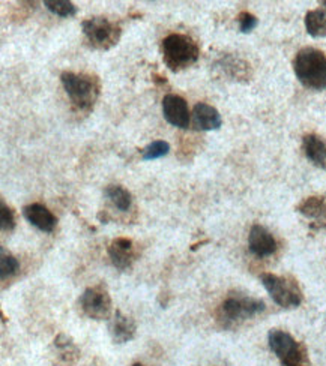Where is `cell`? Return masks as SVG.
Wrapping results in <instances>:
<instances>
[{
    "label": "cell",
    "mask_w": 326,
    "mask_h": 366,
    "mask_svg": "<svg viewBox=\"0 0 326 366\" xmlns=\"http://www.w3.org/2000/svg\"><path fill=\"white\" fill-rule=\"evenodd\" d=\"M322 5L325 6V9H326V0H325V2H322Z\"/></svg>",
    "instance_id": "obj_26"
},
{
    "label": "cell",
    "mask_w": 326,
    "mask_h": 366,
    "mask_svg": "<svg viewBox=\"0 0 326 366\" xmlns=\"http://www.w3.org/2000/svg\"><path fill=\"white\" fill-rule=\"evenodd\" d=\"M238 23H239V31L243 33H250L253 32L254 29H256L258 24H259V20L256 19V16H253L251 12H240L238 16Z\"/></svg>",
    "instance_id": "obj_24"
},
{
    "label": "cell",
    "mask_w": 326,
    "mask_h": 366,
    "mask_svg": "<svg viewBox=\"0 0 326 366\" xmlns=\"http://www.w3.org/2000/svg\"><path fill=\"white\" fill-rule=\"evenodd\" d=\"M193 122L197 130L200 131H214L220 130L223 125L221 115L215 107L205 103H198L193 110Z\"/></svg>",
    "instance_id": "obj_14"
},
{
    "label": "cell",
    "mask_w": 326,
    "mask_h": 366,
    "mask_svg": "<svg viewBox=\"0 0 326 366\" xmlns=\"http://www.w3.org/2000/svg\"><path fill=\"white\" fill-rule=\"evenodd\" d=\"M62 86L69 98L71 104L78 111H91L98 101L101 84L96 77L88 74L62 73Z\"/></svg>",
    "instance_id": "obj_3"
},
{
    "label": "cell",
    "mask_w": 326,
    "mask_h": 366,
    "mask_svg": "<svg viewBox=\"0 0 326 366\" xmlns=\"http://www.w3.org/2000/svg\"><path fill=\"white\" fill-rule=\"evenodd\" d=\"M19 261L17 258L11 256L9 252L6 254V251L2 248V254H0V278H2V281H5L6 278L16 275L17 271H19Z\"/></svg>",
    "instance_id": "obj_22"
},
{
    "label": "cell",
    "mask_w": 326,
    "mask_h": 366,
    "mask_svg": "<svg viewBox=\"0 0 326 366\" xmlns=\"http://www.w3.org/2000/svg\"><path fill=\"white\" fill-rule=\"evenodd\" d=\"M265 311V302L250 296L236 294L229 296L220 306V317L230 325V323H239L248 318L256 317Z\"/></svg>",
    "instance_id": "obj_7"
},
{
    "label": "cell",
    "mask_w": 326,
    "mask_h": 366,
    "mask_svg": "<svg viewBox=\"0 0 326 366\" xmlns=\"http://www.w3.org/2000/svg\"><path fill=\"white\" fill-rule=\"evenodd\" d=\"M297 212L313 221V229L326 230V199L325 197H308L300 206Z\"/></svg>",
    "instance_id": "obj_15"
},
{
    "label": "cell",
    "mask_w": 326,
    "mask_h": 366,
    "mask_svg": "<svg viewBox=\"0 0 326 366\" xmlns=\"http://www.w3.org/2000/svg\"><path fill=\"white\" fill-rule=\"evenodd\" d=\"M163 115L165 120L180 130H187L191 122V115L187 101L179 95H165L163 100Z\"/></svg>",
    "instance_id": "obj_9"
},
{
    "label": "cell",
    "mask_w": 326,
    "mask_h": 366,
    "mask_svg": "<svg viewBox=\"0 0 326 366\" xmlns=\"http://www.w3.org/2000/svg\"><path fill=\"white\" fill-rule=\"evenodd\" d=\"M248 248L256 257H269L277 251V242L274 236L262 225H253L248 234Z\"/></svg>",
    "instance_id": "obj_10"
},
{
    "label": "cell",
    "mask_w": 326,
    "mask_h": 366,
    "mask_svg": "<svg viewBox=\"0 0 326 366\" xmlns=\"http://www.w3.org/2000/svg\"><path fill=\"white\" fill-rule=\"evenodd\" d=\"M0 227L4 233H11L16 229V215L14 210L5 204V202L0 203Z\"/></svg>",
    "instance_id": "obj_23"
},
{
    "label": "cell",
    "mask_w": 326,
    "mask_h": 366,
    "mask_svg": "<svg viewBox=\"0 0 326 366\" xmlns=\"http://www.w3.org/2000/svg\"><path fill=\"white\" fill-rule=\"evenodd\" d=\"M163 62L173 73H180L183 69L194 65L200 56V48L197 42L183 33H172L161 42Z\"/></svg>",
    "instance_id": "obj_2"
},
{
    "label": "cell",
    "mask_w": 326,
    "mask_h": 366,
    "mask_svg": "<svg viewBox=\"0 0 326 366\" xmlns=\"http://www.w3.org/2000/svg\"><path fill=\"white\" fill-rule=\"evenodd\" d=\"M23 215L29 221L34 227L44 233H51L56 229L58 219L50 212V210L39 203H32L29 206L23 207Z\"/></svg>",
    "instance_id": "obj_13"
},
{
    "label": "cell",
    "mask_w": 326,
    "mask_h": 366,
    "mask_svg": "<svg viewBox=\"0 0 326 366\" xmlns=\"http://www.w3.org/2000/svg\"><path fill=\"white\" fill-rule=\"evenodd\" d=\"M302 150L307 160L316 167L326 170V142L317 134H307L302 137Z\"/></svg>",
    "instance_id": "obj_16"
},
{
    "label": "cell",
    "mask_w": 326,
    "mask_h": 366,
    "mask_svg": "<svg viewBox=\"0 0 326 366\" xmlns=\"http://www.w3.org/2000/svg\"><path fill=\"white\" fill-rule=\"evenodd\" d=\"M220 65L223 71L235 80H250L251 77L250 65L238 58H233V56H229V58L223 59Z\"/></svg>",
    "instance_id": "obj_19"
},
{
    "label": "cell",
    "mask_w": 326,
    "mask_h": 366,
    "mask_svg": "<svg viewBox=\"0 0 326 366\" xmlns=\"http://www.w3.org/2000/svg\"><path fill=\"white\" fill-rule=\"evenodd\" d=\"M44 6L54 14V16L62 17V19H69L74 17L77 14V8L73 2H68V0H46Z\"/></svg>",
    "instance_id": "obj_20"
},
{
    "label": "cell",
    "mask_w": 326,
    "mask_h": 366,
    "mask_svg": "<svg viewBox=\"0 0 326 366\" xmlns=\"http://www.w3.org/2000/svg\"><path fill=\"white\" fill-rule=\"evenodd\" d=\"M78 305L83 314L92 320H107L111 314L110 294L103 286L84 290L78 299Z\"/></svg>",
    "instance_id": "obj_8"
},
{
    "label": "cell",
    "mask_w": 326,
    "mask_h": 366,
    "mask_svg": "<svg viewBox=\"0 0 326 366\" xmlns=\"http://www.w3.org/2000/svg\"><path fill=\"white\" fill-rule=\"evenodd\" d=\"M170 152V145L164 140H157V142H152L143 149V155H141V160L143 161H153L160 160Z\"/></svg>",
    "instance_id": "obj_21"
},
{
    "label": "cell",
    "mask_w": 326,
    "mask_h": 366,
    "mask_svg": "<svg viewBox=\"0 0 326 366\" xmlns=\"http://www.w3.org/2000/svg\"><path fill=\"white\" fill-rule=\"evenodd\" d=\"M260 283L281 308H297L302 302V293L296 281L274 273H262Z\"/></svg>",
    "instance_id": "obj_6"
},
{
    "label": "cell",
    "mask_w": 326,
    "mask_h": 366,
    "mask_svg": "<svg viewBox=\"0 0 326 366\" xmlns=\"http://www.w3.org/2000/svg\"><path fill=\"white\" fill-rule=\"evenodd\" d=\"M293 71L307 89H326V54L323 51L313 47L300 50L293 59Z\"/></svg>",
    "instance_id": "obj_1"
},
{
    "label": "cell",
    "mask_w": 326,
    "mask_h": 366,
    "mask_svg": "<svg viewBox=\"0 0 326 366\" xmlns=\"http://www.w3.org/2000/svg\"><path fill=\"white\" fill-rule=\"evenodd\" d=\"M108 332H110L111 340L115 344L130 343L131 340H134L136 332H137L136 321L131 317L122 314L121 311H116L110 320Z\"/></svg>",
    "instance_id": "obj_11"
},
{
    "label": "cell",
    "mask_w": 326,
    "mask_h": 366,
    "mask_svg": "<svg viewBox=\"0 0 326 366\" xmlns=\"http://www.w3.org/2000/svg\"><path fill=\"white\" fill-rule=\"evenodd\" d=\"M268 343L281 366H311L305 345L295 341L290 333L278 329L269 330Z\"/></svg>",
    "instance_id": "obj_4"
},
{
    "label": "cell",
    "mask_w": 326,
    "mask_h": 366,
    "mask_svg": "<svg viewBox=\"0 0 326 366\" xmlns=\"http://www.w3.org/2000/svg\"><path fill=\"white\" fill-rule=\"evenodd\" d=\"M81 29L89 44L96 50H110L115 47L122 35L121 26L106 17H92L81 23Z\"/></svg>",
    "instance_id": "obj_5"
},
{
    "label": "cell",
    "mask_w": 326,
    "mask_h": 366,
    "mask_svg": "<svg viewBox=\"0 0 326 366\" xmlns=\"http://www.w3.org/2000/svg\"><path fill=\"white\" fill-rule=\"evenodd\" d=\"M108 256L113 266L118 267V269L121 271L128 269V267H131L133 261L136 260L133 241L125 237L115 239V241H113L108 246Z\"/></svg>",
    "instance_id": "obj_12"
},
{
    "label": "cell",
    "mask_w": 326,
    "mask_h": 366,
    "mask_svg": "<svg viewBox=\"0 0 326 366\" xmlns=\"http://www.w3.org/2000/svg\"><path fill=\"white\" fill-rule=\"evenodd\" d=\"M133 366H143V365H141V363H134Z\"/></svg>",
    "instance_id": "obj_25"
},
{
    "label": "cell",
    "mask_w": 326,
    "mask_h": 366,
    "mask_svg": "<svg viewBox=\"0 0 326 366\" xmlns=\"http://www.w3.org/2000/svg\"><path fill=\"white\" fill-rule=\"evenodd\" d=\"M305 29L310 36L325 38L326 36V11L313 9L305 16Z\"/></svg>",
    "instance_id": "obj_17"
},
{
    "label": "cell",
    "mask_w": 326,
    "mask_h": 366,
    "mask_svg": "<svg viewBox=\"0 0 326 366\" xmlns=\"http://www.w3.org/2000/svg\"><path fill=\"white\" fill-rule=\"evenodd\" d=\"M104 195L113 206L121 210V212H126V210L131 207V203H133L131 192L121 185H108L104 189Z\"/></svg>",
    "instance_id": "obj_18"
}]
</instances>
